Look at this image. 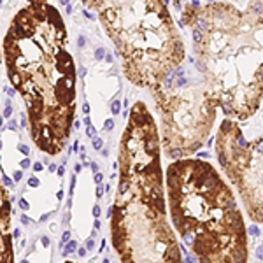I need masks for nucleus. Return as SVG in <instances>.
Segmentation results:
<instances>
[{
  "instance_id": "f257e3e1",
  "label": "nucleus",
  "mask_w": 263,
  "mask_h": 263,
  "mask_svg": "<svg viewBox=\"0 0 263 263\" xmlns=\"http://www.w3.org/2000/svg\"><path fill=\"white\" fill-rule=\"evenodd\" d=\"M67 28L55 5L30 2L12 18L4 37V63L26 107L30 137L40 151H63L76 125V65Z\"/></svg>"
},
{
  "instance_id": "f03ea898",
  "label": "nucleus",
  "mask_w": 263,
  "mask_h": 263,
  "mask_svg": "<svg viewBox=\"0 0 263 263\" xmlns=\"http://www.w3.org/2000/svg\"><path fill=\"white\" fill-rule=\"evenodd\" d=\"M118 165L111 237L121 263H183L167 217L161 139L144 102H135L130 109Z\"/></svg>"
},
{
  "instance_id": "7ed1b4c3",
  "label": "nucleus",
  "mask_w": 263,
  "mask_h": 263,
  "mask_svg": "<svg viewBox=\"0 0 263 263\" xmlns=\"http://www.w3.org/2000/svg\"><path fill=\"white\" fill-rule=\"evenodd\" d=\"M191 28L195 63L230 119L256 114L263 100V2H193L181 14Z\"/></svg>"
},
{
  "instance_id": "20e7f679",
  "label": "nucleus",
  "mask_w": 263,
  "mask_h": 263,
  "mask_svg": "<svg viewBox=\"0 0 263 263\" xmlns=\"http://www.w3.org/2000/svg\"><path fill=\"white\" fill-rule=\"evenodd\" d=\"M172 224L198 263H247V228L230 186L202 158L165 170Z\"/></svg>"
},
{
  "instance_id": "39448f33",
  "label": "nucleus",
  "mask_w": 263,
  "mask_h": 263,
  "mask_svg": "<svg viewBox=\"0 0 263 263\" xmlns=\"http://www.w3.org/2000/svg\"><path fill=\"white\" fill-rule=\"evenodd\" d=\"M98 12L121 56L123 72L137 88L153 91L186 62V49L167 5L151 2H105L84 4Z\"/></svg>"
},
{
  "instance_id": "423d86ee",
  "label": "nucleus",
  "mask_w": 263,
  "mask_h": 263,
  "mask_svg": "<svg viewBox=\"0 0 263 263\" xmlns=\"http://www.w3.org/2000/svg\"><path fill=\"white\" fill-rule=\"evenodd\" d=\"M151 95L161 121L163 154L183 160L197 153L210 135L219 100L195 58L186 60Z\"/></svg>"
},
{
  "instance_id": "0eeeda50",
  "label": "nucleus",
  "mask_w": 263,
  "mask_h": 263,
  "mask_svg": "<svg viewBox=\"0 0 263 263\" xmlns=\"http://www.w3.org/2000/svg\"><path fill=\"white\" fill-rule=\"evenodd\" d=\"M216 154L254 223L263 224V135L247 140L235 119H223L216 135Z\"/></svg>"
},
{
  "instance_id": "6e6552de",
  "label": "nucleus",
  "mask_w": 263,
  "mask_h": 263,
  "mask_svg": "<svg viewBox=\"0 0 263 263\" xmlns=\"http://www.w3.org/2000/svg\"><path fill=\"white\" fill-rule=\"evenodd\" d=\"M9 217H11V207L5 195V188L2 190V251H0V263H14L12 260V240L9 233Z\"/></svg>"
},
{
  "instance_id": "1a4fd4ad",
  "label": "nucleus",
  "mask_w": 263,
  "mask_h": 263,
  "mask_svg": "<svg viewBox=\"0 0 263 263\" xmlns=\"http://www.w3.org/2000/svg\"><path fill=\"white\" fill-rule=\"evenodd\" d=\"M74 249H76V242H70L69 246L65 247V251H63V253H65V254H69V253H72Z\"/></svg>"
},
{
  "instance_id": "9d476101",
  "label": "nucleus",
  "mask_w": 263,
  "mask_h": 263,
  "mask_svg": "<svg viewBox=\"0 0 263 263\" xmlns=\"http://www.w3.org/2000/svg\"><path fill=\"white\" fill-rule=\"evenodd\" d=\"M112 112H114V114L119 112V102H114V105H112Z\"/></svg>"
},
{
  "instance_id": "9b49d317",
  "label": "nucleus",
  "mask_w": 263,
  "mask_h": 263,
  "mask_svg": "<svg viewBox=\"0 0 263 263\" xmlns=\"http://www.w3.org/2000/svg\"><path fill=\"white\" fill-rule=\"evenodd\" d=\"M28 183H30V186H33V188H35V186H39V181H37L35 177H32V179H30Z\"/></svg>"
},
{
  "instance_id": "f8f14e48",
  "label": "nucleus",
  "mask_w": 263,
  "mask_h": 263,
  "mask_svg": "<svg viewBox=\"0 0 263 263\" xmlns=\"http://www.w3.org/2000/svg\"><path fill=\"white\" fill-rule=\"evenodd\" d=\"M93 216H95V217H98V216H100V209L96 207V205L93 207Z\"/></svg>"
},
{
  "instance_id": "ddd939ff",
  "label": "nucleus",
  "mask_w": 263,
  "mask_h": 263,
  "mask_svg": "<svg viewBox=\"0 0 263 263\" xmlns=\"http://www.w3.org/2000/svg\"><path fill=\"white\" fill-rule=\"evenodd\" d=\"M249 231H251L253 235H258V233H260V231H258V228H256V226H251V228H249Z\"/></svg>"
},
{
  "instance_id": "4468645a",
  "label": "nucleus",
  "mask_w": 263,
  "mask_h": 263,
  "mask_svg": "<svg viewBox=\"0 0 263 263\" xmlns=\"http://www.w3.org/2000/svg\"><path fill=\"white\" fill-rule=\"evenodd\" d=\"M19 207H23V209L26 210V209H28V204H26L25 200H19Z\"/></svg>"
},
{
  "instance_id": "2eb2a0df",
  "label": "nucleus",
  "mask_w": 263,
  "mask_h": 263,
  "mask_svg": "<svg viewBox=\"0 0 263 263\" xmlns=\"http://www.w3.org/2000/svg\"><path fill=\"white\" fill-rule=\"evenodd\" d=\"M95 147H96V149H100V147H102V140H100V139H96V140H95Z\"/></svg>"
},
{
  "instance_id": "dca6fc26",
  "label": "nucleus",
  "mask_w": 263,
  "mask_h": 263,
  "mask_svg": "<svg viewBox=\"0 0 263 263\" xmlns=\"http://www.w3.org/2000/svg\"><path fill=\"white\" fill-rule=\"evenodd\" d=\"M69 237H70V233H69V231H65L63 237H62V240H63V242H67V240H69Z\"/></svg>"
},
{
  "instance_id": "f3484780",
  "label": "nucleus",
  "mask_w": 263,
  "mask_h": 263,
  "mask_svg": "<svg viewBox=\"0 0 263 263\" xmlns=\"http://www.w3.org/2000/svg\"><path fill=\"white\" fill-rule=\"evenodd\" d=\"M102 193H104V188L98 186V188H96V195H98V197H102Z\"/></svg>"
},
{
  "instance_id": "a211bd4d",
  "label": "nucleus",
  "mask_w": 263,
  "mask_h": 263,
  "mask_svg": "<svg viewBox=\"0 0 263 263\" xmlns=\"http://www.w3.org/2000/svg\"><path fill=\"white\" fill-rule=\"evenodd\" d=\"M88 135H89V137L95 135V128H93V126H89V128H88Z\"/></svg>"
},
{
  "instance_id": "6ab92c4d",
  "label": "nucleus",
  "mask_w": 263,
  "mask_h": 263,
  "mask_svg": "<svg viewBox=\"0 0 263 263\" xmlns=\"http://www.w3.org/2000/svg\"><path fill=\"white\" fill-rule=\"evenodd\" d=\"M256 256H258L260 260H263V247H261V249H258V254H256Z\"/></svg>"
},
{
  "instance_id": "aec40b11",
  "label": "nucleus",
  "mask_w": 263,
  "mask_h": 263,
  "mask_svg": "<svg viewBox=\"0 0 263 263\" xmlns=\"http://www.w3.org/2000/svg\"><path fill=\"white\" fill-rule=\"evenodd\" d=\"M86 246L89 247V249H91V247L95 246V242H93V240H91V239H89V240H88V242H86Z\"/></svg>"
},
{
  "instance_id": "412c9836",
  "label": "nucleus",
  "mask_w": 263,
  "mask_h": 263,
  "mask_svg": "<svg viewBox=\"0 0 263 263\" xmlns=\"http://www.w3.org/2000/svg\"><path fill=\"white\" fill-rule=\"evenodd\" d=\"M19 149H21V151H23V153H25V154H26V153H28V147H26V146H19Z\"/></svg>"
},
{
  "instance_id": "4be33fe9",
  "label": "nucleus",
  "mask_w": 263,
  "mask_h": 263,
  "mask_svg": "<svg viewBox=\"0 0 263 263\" xmlns=\"http://www.w3.org/2000/svg\"><path fill=\"white\" fill-rule=\"evenodd\" d=\"M33 168H35V170H40V168H42V165H40V163H35V165H33Z\"/></svg>"
},
{
  "instance_id": "5701e85b",
  "label": "nucleus",
  "mask_w": 263,
  "mask_h": 263,
  "mask_svg": "<svg viewBox=\"0 0 263 263\" xmlns=\"http://www.w3.org/2000/svg\"><path fill=\"white\" fill-rule=\"evenodd\" d=\"M95 181H96V183H100V181H102V175H100V174H96V175H95Z\"/></svg>"
},
{
  "instance_id": "b1692460",
  "label": "nucleus",
  "mask_w": 263,
  "mask_h": 263,
  "mask_svg": "<svg viewBox=\"0 0 263 263\" xmlns=\"http://www.w3.org/2000/svg\"><path fill=\"white\" fill-rule=\"evenodd\" d=\"M4 181L7 183V186H11V184H12V183H11V179H9V177H5V175H4Z\"/></svg>"
},
{
  "instance_id": "393cba45",
  "label": "nucleus",
  "mask_w": 263,
  "mask_h": 263,
  "mask_svg": "<svg viewBox=\"0 0 263 263\" xmlns=\"http://www.w3.org/2000/svg\"><path fill=\"white\" fill-rule=\"evenodd\" d=\"M14 179H16V181H19V179H21V172H16V175H14Z\"/></svg>"
},
{
  "instance_id": "a878e982",
  "label": "nucleus",
  "mask_w": 263,
  "mask_h": 263,
  "mask_svg": "<svg viewBox=\"0 0 263 263\" xmlns=\"http://www.w3.org/2000/svg\"><path fill=\"white\" fill-rule=\"evenodd\" d=\"M5 116H11V107H5Z\"/></svg>"
},
{
  "instance_id": "bb28decb",
  "label": "nucleus",
  "mask_w": 263,
  "mask_h": 263,
  "mask_svg": "<svg viewBox=\"0 0 263 263\" xmlns=\"http://www.w3.org/2000/svg\"><path fill=\"white\" fill-rule=\"evenodd\" d=\"M104 263H109V260H104Z\"/></svg>"
},
{
  "instance_id": "cd10ccee",
  "label": "nucleus",
  "mask_w": 263,
  "mask_h": 263,
  "mask_svg": "<svg viewBox=\"0 0 263 263\" xmlns=\"http://www.w3.org/2000/svg\"><path fill=\"white\" fill-rule=\"evenodd\" d=\"M65 263H72V261H65Z\"/></svg>"
}]
</instances>
